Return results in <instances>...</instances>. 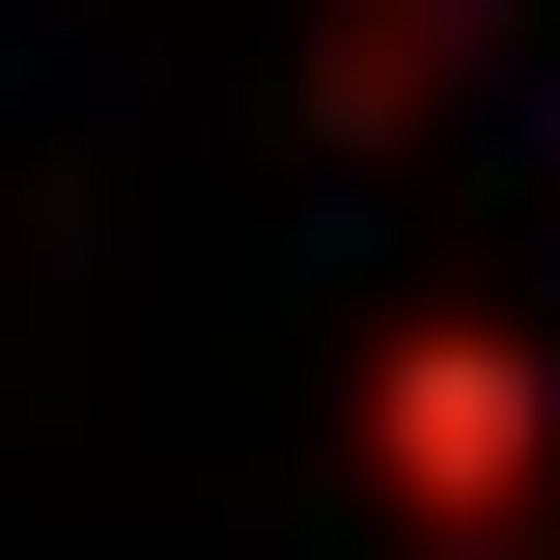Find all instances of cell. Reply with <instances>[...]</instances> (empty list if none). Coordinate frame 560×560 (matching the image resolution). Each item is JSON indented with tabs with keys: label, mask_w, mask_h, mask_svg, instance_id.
I'll use <instances>...</instances> for the list:
<instances>
[{
	"label": "cell",
	"mask_w": 560,
	"mask_h": 560,
	"mask_svg": "<svg viewBox=\"0 0 560 560\" xmlns=\"http://www.w3.org/2000/svg\"><path fill=\"white\" fill-rule=\"evenodd\" d=\"M364 477H393L420 560H533V504H560V364L504 337V308H393V364H364Z\"/></svg>",
	"instance_id": "1"
}]
</instances>
